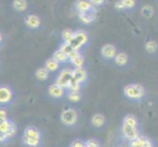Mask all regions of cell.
Returning <instances> with one entry per match:
<instances>
[{
	"label": "cell",
	"mask_w": 158,
	"mask_h": 147,
	"mask_svg": "<svg viewBox=\"0 0 158 147\" xmlns=\"http://www.w3.org/2000/svg\"><path fill=\"white\" fill-rule=\"evenodd\" d=\"M124 94L130 99L139 100L144 96V89L140 84H128L124 88Z\"/></svg>",
	"instance_id": "6da1fadb"
},
{
	"label": "cell",
	"mask_w": 158,
	"mask_h": 147,
	"mask_svg": "<svg viewBox=\"0 0 158 147\" xmlns=\"http://www.w3.org/2000/svg\"><path fill=\"white\" fill-rule=\"evenodd\" d=\"M73 79V70L64 69L62 70L55 80V84L62 86L63 88H68L70 81Z\"/></svg>",
	"instance_id": "7a4b0ae2"
},
{
	"label": "cell",
	"mask_w": 158,
	"mask_h": 147,
	"mask_svg": "<svg viewBox=\"0 0 158 147\" xmlns=\"http://www.w3.org/2000/svg\"><path fill=\"white\" fill-rule=\"evenodd\" d=\"M88 42V35L84 31H75L72 40L70 41V44L74 47L76 50H79L81 47H83L85 43Z\"/></svg>",
	"instance_id": "3957f363"
},
{
	"label": "cell",
	"mask_w": 158,
	"mask_h": 147,
	"mask_svg": "<svg viewBox=\"0 0 158 147\" xmlns=\"http://www.w3.org/2000/svg\"><path fill=\"white\" fill-rule=\"evenodd\" d=\"M61 122L66 126H73L78 121V114L74 109H67L61 114Z\"/></svg>",
	"instance_id": "277c9868"
},
{
	"label": "cell",
	"mask_w": 158,
	"mask_h": 147,
	"mask_svg": "<svg viewBox=\"0 0 158 147\" xmlns=\"http://www.w3.org/2000/svg\"><path fill=\"white\" fill-rule=\"evenodd\" d=\"M122 133H123L124 137L129 141H132L139 137V132L138 128L129 126V125H126V124H123Z\"/></svg>",
	"instance_id": "5b68a950"
},
{
	"label": "cell",
	"mask_w": 158,
	"mask_h": 147,
	"mask_svg": "<svg viewBox=\"0 0 158 147\" xmlns=\"http://www.w3.org/2000/svg\"><path fill=\"white\" fill-rule=\"evenodd\" d=\"M96 17V10L94 7H92L91 9L85 11V12H80L79 13V19L81 20V23H84L85 25H89L92 23Z\"/></svg>",
	"instance_id": "8992f818"
},
{
	"label": "cell",
	"mask_w": 158,
	"mask_h": 147,
	"mask_svg": "<svg viewBox=\"0 0 158 147\" xmlns=\"http://www.w3.org/2000/svg\"><path fill=\"white\" fill-rule=\"evenodd\" d=\"M101 55L105 59H114L117 55V50L116 47L112 44H105L101 48Z\"/></svg>",
	"instance_id": "52a82bcc"
},
{
	"label": "cell",
	"mask_w": 158,
	"mask_h": 147,
	"mask_svg": "<svg viewBox=\"0 0 158 147\" xmlns=\"http://www.w3.org/2000/svg\"><path fill=\"white\" fill-rule=\"evenodd\" d=\"M12 90L8 86H1V88H0V102H1V104H6V103L10 102L12 100Z\"/></svg>",
	"instance_id": "ba28073f"
},
{
	"label": "cell",
	"mask_w": 158,
	"mask_h": 147,
	"mask_svg": "<svg viewBox=\"0 0 158 147\" xmlns=\"http://www.w3.org/2000/svg\"><path fill=\"white\" fill-rule=\"evenodd\" d=\"M86 78H88V73L85 68H75V70H73V79L79 83H84Z\"/></svg>",
	"instance_id": "9c48e42d"
},
{
	"label": "cell",
	"mask_w": 158,
	"mask_h": 147,
	"mask_svg": "<svg viewBox=\"0 0 158 147\" xmlns=\"http://www.w3.org/2000/svg\"><path fill=\"white\" fill-rule=\"evenodd\" d=\"M26 25L29 27L30 29H37L40 28L41 23L40 19L35 15H29L26 18Z\"/></svg>",
	"instance_id": "30bf717a"
},
{
	"label": "cell",
	"mask_w": 158,
	"mask_h": 147,
	"mask_svg": "<svg viewBox=\"0 0 158 147\" xmlns=\"http://www.w3.org/2000/svg\"><path fill=\"white\" fill-rule=\"evenodd\" d=\"M64 89L62 86H60L56 84L50 85L49 89H48V93L53 98H60L64 95Z\"/></svg>",
	"instance_id": "8fae6325"
},
{
	"label": "cell",
	"mask_w": 158,
	"mask_h": 147,
	"mask_svg": "<svg viewBox=\"0 0 158 147\" xmlns=\"http://www.w3.org/2000/svg\"><path fill=\"white\" fill-rule=\"evenodd\" d=\"M75 7L77 9V11L80 12H85V11H88L94 7V5L90 3L89 0H78L75 4Z\"/></svg>",
	"instance_id": "7c38bea8"
},
{
	"label": "cell",
	"mask_w": 158,
	"mask_h": 147,
	"mask_svg": "<svg viewBox=\"0 0 158 147\" xmlns=\"http://www.w3.org/2000/svg\"><path fill=\"white\" fill-rule=\"evenodd\" d=\"M114 62H115L116 65L120 67H123V66H126L127 63H128V56L126 53H123V52H120L117 53L116 57L114 58Z\"/></svg>",
	"instance_id": "4fadbf2b"
},
{
	"label": "cell",
	"mask_w": 158,
	"mask_h": 147,
	"mask_svg": "<svg viewBox=\"0 0 158 147\" xmlns=\"http://www.w3.org/2000/svg\"><path fill=\"white\" fill-rule=\"evenodd\" d=\"M59 62L57 61V60H55L54 58H50L46 60L45 62V68L49 71V72H55V71H57L59 69Z\"/></svg>",
	"instance_id": "5bb4252c"
},
{
	"label": "cell",
	"mask_w": 158,
	"mask_h": 147,
	"mask_svg": "<svg viewBox=\"0 0 158 147\" xmlns=\"http://www.w3.org/2000/svg\"><path fill=\"white\" fill-rule=\"evenodd\" d=\"M13 8L18 12H24L28 8V3L26 0H14Z\"/></svg>",
	"instance_id": "9a60e30c"
},
{
	"label": "cell",
	"mask_w": 158,
	"mask_h": 147,
	"mask_svg": "<svg viewBox=\"0 0 158 147\" xmlns=\"http://www.w3.org/2000/svg\"><path fill=\"white\" fill-rule=\"evenodd\" d=\"M53 58L57 60V61L59 63H65L66 61H68L69 60V56L68 54H66L65 52H63L61 49H58V50H56L55 52H54L53 54Z\"/></svg>",
	"instance_id": "2e32d148"
},
{
	"label": "cell",
	"mask_w": 158,
	"mask_h": 147,
	"mask_svg": "<svg viewBox=\"0 0 158 147\" xmlns=\"http://www.w3.org/2000/svg\"><path fill=\"white\" fill-rule=\"evenodd\" d=\"M24 137H31V138H40V132L35 127H29V128H27L25 129Z\"/></svg>",
	"instance_id": "e0dca14e"
},
{
	"label": "cell",
	"mask_w": 158,
	"mask_h": 147,
	"mask_svg": "<svg viewBox=\"0 0 158 147\" xmlns=\"http://www.w3.org/2000/svg\"><path fill=\"white\" fill-rule=\"evenodd\" d=\"M105 123V118L101 114H95V115L91 118V124L94 125V127L100 128L101 126H103Z\"/></svg>",
	"instance_id": "ac0fdd59"
},
{
	"label": "cell",
	"mask_w": 158,
	"mask_h": 147,
	"mask_svg": "<svg viewBox=\"0 0 158 147\" xmlns=\"http://www.w3.org/2000/svg\"><path fill=\"white\" fill-rule=\"evenodd\" d=\"M146 141H148V138L139 135L138 138H135V139L131 141L129 147H143L145 144Z\"/></svg>",
	"instance_id": "d6986e66"
},
{
	"label": "cell",
	"mask_w": 158,
	"mask_h": 147,
	"mask_svg": "<svg viewBox=\"0 0 158 147\" xmlns=\"http://www.w3.org/2000/svg\"><path fill=\"white\" fill-rule=\"evenodd\" d=\"M48 71L45 67L44 68H40L35 72V77L39 80H45L48 78Z\"/></svg>",
	"instance_id": "ffe728a7"
},
{
	"label": "cell",
	"mask_w": 158,
	"mask_h": 147,
	"mask_svg": "<svg viewBox=\"0 0 158 147\" xmlns=\"http://www.w3.org/2000/svg\"><path fill=\"white\" fill-rule=\"evenodd\" d=\"M123 124H126V125H129V126L135 127V128H138V126H139L138 119L135 118L134 115H127L124 119Z\"/></svg>",
	"instance_id": "44dd1931"
},
{
	"label": "cell",
	"mask_w": 158,
	"mask_h": 147,
	"mask_svg": "<svg viewBox=\"0 0 158 147\" xmlns=\"http://www.w3.org/2000/svg\"><path fill=\"white\" fill-rule=\"evenodd\" d=\"M74 35H75V31H73L72 30H70V29L64 30L63 32H62V39H63V41L64 42H70L71 40H72Z\"/></svg>",
	"instance_id": "7402d4cb"
},
{
	"label": "cell",
	"mask_w": 158,
	"mask_h": 147,
	"mask_svg": "<svg viewBox=\"0 0 158 147\" xmlns=\"http://www.w3.org/2000/svg\"><path fill=\"white\" fill-rule=\"evenodd\" d=\"M40 138H31V137H23L24 143L28 146H31V147H36L40 144Z\"/></svg>",
	"instance_id": "603a6c76"
},
{
	"label": "cell",
	"mask_w": 158,
	"mask_h": 147,
	"mask_svg": "<svg viewBox=\"0 0 158 147\" xmlns=\"http://www.w3.org/2000/svg\"><path fill=\"white\" fill-rule=\"evenodd\" d=\"M67 89H69L70 91H72V92H79L80 89H81V83H79V81H77L74 79H72V80L70 81L69 86H68Z\"/></svg>",
	"instance_id": "cb8c5ba5"
},
{
	"label": "cell",
	"mask_w": 158,
	"mask_h": 147,
	"mask_svg": "<svg viewBox=\"0 0 158 147\" xmlns=\"http://www.w3.org/2000/svg\"><path fill=\"white\" fill-rule=\"evenodd\" d=\"M71 63L75 67V68H83L84 63H85V59L81 55H79L78 57H76L75 59L71 60Z\"/></svg>",
	"instance_id": "d4e9b609"
},
{
	"label": "cell",
	"mask_w": 158,
	"mask_h": 147,
	"mask_svg": "<svg viewBox=\"0 0 158 147\" xmlns=\"http://www.w3.org/2000/svg\"><path fill=\"white\" fill-rule=\"evenodd\" d=\"M59 49H61V50L63 52H65L66 54H68V56L70 55L71 53H72L74 50H76V49H74V47L70 44V42H63L61 45H60Z\"/></svg>",
	"instance_id": "484cf974"
},
{
	"label": "cell",
	"mask_w": 158,
	"mask_h": 147,
	"mask_svg": "<svg viewBox=\"0 0 158 147\" xmlns=\"http://www.w3.org/2000/svg\"><path fill=\"white\" fill-rule=\"evenodd\" d=\"M145 49L149 53H154L157 50V43L153 40H149L145 43Z\"/></svg>",
	"instance_id": "4316f807"
},
{
	"label": "cell",
	"mask_w": 158,
	"mask_h": 147,
	"mask_svg": "<svg viewBox=\"0 0 158 147\" xmlns=\"http://www.w3.org/2000/svg\"><path fill=\"white\" fill-rule=\"evenodd\" d=\"M16 132H17V127L15 126V124L11 122V125H10V128L8 129V132L6 133H3L6 135V137L7 138H11V137H13L14 135L16 134Z\"/></svg>",
	"instance_id": "83f0119b"
},
{
	"label": "cell",
	"mask_w": 158,
	"mask_h": 147,
	"mask_svg": "<svg viewBox=\"0 0 158 147\" xmlns=\"http://www.w3.org/2000/svg\"><path fill=\"white\" fill-rule=\"evenodd\" d=\"M68 99L72 102H79L81 100V94L80 92H72L70 91L68 93Z\"/></svg>",
	"instance_id": "f1b7e54d"
},
{
	"label": "cell",
	"mask_w": 158,
	"mask_h": 147,
	"mask_svg": "<svg viewBox=\"0 0 158 147\" xmlns=\"http://www.w3.org/2000/svg\"><path fill=\"white\" fill-rule=\"evenodd\" d=\"M141 13H143V15L145 18H150L151 16L153 15V9H152V7L148 6V5H146V6H144L143 10H141Z\"/></svg>",
	"instance_id": "f546056e"
},
{
	"label": "cell",
	"mask_w": 158,
	"mask_h": 147,
	"mask_svg": "<svg viewBox=\"0 0 158 147\" xmlns=\"http://www.w3.org/2000/svg\"><path fill=\"white\" fill-rule=\"evenodd\" d=\"M11 122L6 120V121H3L0 123V133H6L8 132V129L10 128Z\"/></svg>",
	"instance_id": "4dcf8cb0"
},
{
	"label": "cell",
	"mask_w": 158,
	"mask_h": 147,
	"mask_svg": "<svg viewBox=\"0 0 158 147\" xmlns=\"http://www.w3.org/2000/svg\"><path fill=\"white\" fill-rule=\"evenodd\" d=\"M126 9H132L135 6V0H122Z\"/></svg>",
	"instance_id": "1f68e13d"
},
{
	"label": "cell",
	"mask_w": 158,
	"mask_h": 147,
	"mask_svg": "<svg viewBox=\"0 0 158 147\" xmlns=\"http://www.w3.org/2000/svg\"><path fill=\"white\" fill-rule=\"evenodd\" d=\"M85 147H100L98 141H96L94 139H90L85 142Z\"/></svg>",
	"instance_id": "d6a6232c"
},
{
	"label": "cell",
	"mask_w": 158,
	"mask_h": 147,
	"mask_svg": "<svg viewBox=\"0 0 158 147\" xmlns=\"http://www.w3.org/2000/svg\"><path fill=\"white\" fill-rule=\"evenodd\" d=\"M70 147H85V143L83 142L81 140L76 139V140L73 141L72 144L70 145Z\"/></svg>",
	"instance_id": "836d02e7"
},
{
	"label": "cell",
	"mask_w": 158,
	"mask_h": 147,
	"mask_svg": "<svg viewBox=\"0 0 158 147\" xmlns=\"http://www.w3.org/2000/svg\"><path fill=\"white\" fill-rule=\"evenodd\" d=\"M115 8H116L117 10H120V11H122V10H125V9H126V7H125V5H124V3H123L122 0H119V1H117V2L115 3Z\"/></svg>",
	"instance_id": "e575fe53"
},
{
	"label": "cell",
	"mask_w": 158,
	"mask_h": 147,
	"mask_svg": "<svg viewBox=\"0 0 158 147\" xmlns=\"http://www.w3.org/2000/svg\"><path fill=\"white\" fill-rule=\"evenodd\" d=\"M79 55H81L80 54V52H79V50H74L72 53L70 54L69 55V60L71 61V60H73V59H75L76 57H78Z\"/></svg>",
	"instance_id": "d590c367"
},
{
	"label": "cell",
	"mask_w": 158,
	"mask_h": 147,
	"mask_svg": "<svg viewBox=\"0 0 158 147\" xmlns=\"http://www.w3.org/2000/svg\"><path fill=\"white\" fill-rule=\"evenodd\" d=\"M0 120H1V122L7 120V114L5 112L4 109H1V111H0Z\"/></svg>",
	"instance_id": "8d00e7d4"
},
{
	"label": "cell",
	"mask_w": 158,
	"mask_h": 147,
	"mask_svg": "<svg viewBox=\"0 0 158 147\" xmlns=\"http://www.w3.org/2000/svg\"><path fill=\"white\" fill-rule=\"evenodd\" d=\"M89 1L94 6H99L104 3V0H89Z\"/></svg>",
	"instance_id": "74e56055"
},
{
	"label": "cell",
	"mask_w": 158,
	"mask_h": 147,
	"mask_svg": "<svg viewBox=\"0 0 158 147\" xmlns=\"http://www.w3.org/2000/svg\"><path fill=\"white\" fill-rule=\"evenodd\" d=\"M143 147H154V146H153V144H152L151 141H150L149 139H148V141H146L145 144H144Z\"/></svg>",
	"instance_id": "f35d334b"
}]
</instances>
